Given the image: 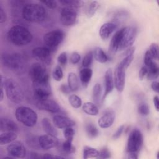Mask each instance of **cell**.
I'll list each match as a JSON object with an SVG mask.
<instances>
[{"label":"cell","mask_w":159,"mask_h":159,"mask_svg":"<svg viewBox=\"0 0 159 159\" xmlns=\"http://www.w3.org/2000/svg\"><path fill=\"white\" fill-rule=\"evenodd\" d=\"M60 90L65 94H68L70 92H71V90L69 88V86L65 84H62L60 86Z\"/></svg>","instance_id":"49"},{"label":"cell","mask_w":159,"mask_h":159,"mask_svg":"<svg viewBox=\"0 0 159 159\" xmlns=\"http://www.w3.org/2000/svg\"><path fill=\"white\" fill-rule=\"evenodd\" d=\"M81 59V56L78 52H73L71 53L70 58V61L71 63L72 64H76L78 63Z\"/></svg>","instance_id":"44"},{"label":"cell","mask_w":159,"mask_h":159,"mask_svg":"<svg viewBox=\"0 0 159 159\" xmlns=\"http://www.w3.org/2000/svg\"><path fill=\"white\" fill-rule=\"evenodd\" d=\"M52 76L55 80L57 81H61V80L63 76V73L60 66L58 65L54 68L52 73Z\"/></svg>","instance_id":"37"},{"label":"cell","mask_w":159,"mask_h":159,"mask_svg":"<svg viewBox=\"0 0 159 159\" xmlns=\"http://www.w3.org/2000/svg\"><path fill=\"white\" fill-rule=\"evenodd\" d=\"M22 16L27 21L40 22L43 21L47 16L45 7L39 4H27L22 10Z\"/></svg>","instance_id":"3"},{"label":"cell","mask_w":159,"mask_h":159,"mask_svg":"<svg viewBox=\"0 0 159 159\" xmlns=\"http://www.w3.org/2000/svg\"><path fill=\"white\" fill-rule=\"evenodd\" d=\"M124 125H122L119 126L117 128V130L114 133V134L112 135V138L114 139H119L121 136V135H122V132L124 131Z\"/></svg>","instance_id":"46"},{"label":"cell","mask_w":159,"mask_h":159,"mask_svg":"<svg viewBox=\"0 0 159 159\" xmlns=\"http://www.w3.org/2000/svg\"><path fill=\"white\" fill-rule=\"evenodd\" d=\"M7 152L12 157L22 158L26 155V149L24 144L19 141L11 142L7 147Z\"/></svg>","instance_id":"12"},{"label":"cell","mask_w":159,"mask_h":159,"mask_svg":"<svg viewBox=\"0 0 159 159\" xmlns=\"http://www.w3.org/2000/svg\"><path fill=\"white\" fill-rule=\"evenodd\" d=\"M42 158H48V159H54V158H63V157L61 156H58V155H53V154H49V153H45Z\"/></svg>","instance_id":"50"},{"label":"cell","mask_w":159,"mask_h":159,"mask_svg":"<svg viewBox=\"0 0 159 159\" xmlns=\"http://www.w3.org/2000/svg\"><path fill=\"white\" fill-rule=\"evenodd\" d=\"M137 36V30L134 27H125L117 31L111 40L109 50L111 52L116 53L129 48L134 43Z\"/></svg>","instance_id":"1"},{"label":"cell","mask_w":159,"mask_h":159,"mask_svg":"<svg viewBox=\"0 0 159 159\" xmlns=\"http://www.w3.org/2000/svg\"><path fill=\"white\" fill-rule=\"evenodd\" d=\"M64 37V32L60 29H57L46 33L43 36V42L46 47L53 52L62 42Z\"/></svg>","instance_id":"8"},{"label":"cell","mask_w":159,"mask_h":159,"mask_svg":"<svg viewBox=\"0 0 159 159\" xmlns=\"http://www.w3.org/2000/svg\"><path fill=\"white\" fill-rule=\"evenodd\" d=\"M52 120L54 126L58 129H65L75 125V122L72 119L61 115H55Z\"/></svg>","instance_id":"18"},{"label":"cell","mask_w":159,"mask_h":159,"mask_svg":"<svg viewBox=\"0 0 159 159\" xmlns=\"http://www.w3.org/2000/svg\"><path fill=\"white\" fill-rule=\"evenodd\" d=\"M82 109L83 111L90 116H96L99 113V109L94 103L86 102L83 104Z\"/></svg>","instance_id":"26"},{"label":"cell","mask_w":159,"mask_h":159,"mask_svg":"<svg viewBox=\"0 0 159 159\" xmlns=\"http://www.w3.org/2000/svg\"><path fill=\"white\" fill-rule=\"evenodd\" d=\"M151 88L153 89V91H154L156 93H158L159 89H158V81H154L151 84Z\"/></svg>","instance_id":"51"},{"label":"cell","mask_w":159,"mask_h":159,"mask_svg":"<svg viewBox=\"0 0 159 159\" xmlns=\"http://www.w3.org/2000/svg\"><path fill=\"white\" fill-rule=\"evenodd\" d=\"M93 58H94L93 52L90 51L88 52L83 58L82 66L84 68H89L93 63Z\"/></svg>","instance_id":"36"},{"label":"cell","mask_w":159,"mask_h":159,"mask_svg":"<svg viewBox=\"0 0 159 159\" xmlns=\"http://www.w3.org/2000/svg\"><path fill=\"white\" fill-rule=\"evenodd\" d=\"M99 151L94 148L84 146L83 150V157L84 159L90 158H98Z\"/></svg>","instance_id":"30"},{"label":"cell","mask_w":159,"mask_h":159,"mask_svg":"<svg viewBox=\"0 0 159 159\" xmlns=\"http://www.w3.org/2000/svg\"><path fill=\"white\" fill-rule=\"evenodd\" d=\"M143 135L140 130L134 129L129 134L127 143V152L129 154H137L143 144Z\"/></svg>","instance_id":"7"},{"label":"cell","mask_w":159,"mask_h":159,"mask_svg":"<svg viewBox=\"0 0 159 159\" xmlns=\"http://www.w3.org/2000/svg\"><path fill=\"white\" fill-rule=\"evenodd\" d=\"M29 74L33 84L49 81L48 74L44 66L40 63H33L29 68Z\"/></svg>","instance_id":"6"},{"label":"cell","mask_w":159,"mask_h":159,"mask_svg":"<svg viewBox=\"0 0 159 159\" xmlns=\"http://www.w3.org/2000/svg\"><path fill=\"white\" fill-rule=\"evenodd\" d=\"M34 94L37 101H44L48 99L51 94L49 81L33 84Z\"/></svg>","instance_id":"10"},{"label":"cell","mask_w":159,"mask_h":159,"mask_svg":"<svg viewBox=\"0 0 159 159\" xmlns=\"http://www.w3.org/2000/svg\"><path fill=\"white\" fill-rule=\"evenodd\" d=\"M0 129L2 132H16L18 126L12 119L7 117H1L0 120Z\"/></svg>","instance_id":"21"},{"label":"cell","mask_w":159,"mask_h":159,"mask_svg":"<svg viewBox=\"0 0 159 159\" xmlns=\"http://www.w3.org/2000/svg\"><path fill=\"white\" fill-rule=\"evenodd\" d=\"M65 7L77 9L82 5L83 1L78 0H60L59 1Z\"/></svg>","instance_id":"33"},{"label":"cell","mask_w":159,"mask_h":159,"mask_svg":"<svg viewBox=\"0 0 159 159\" xmlns=\"http://www.w3.org/2000/svg\"><path fill=\"white\" fill-rule=\"evenodd\" d=\"M93 55L95 60L101 63H106L108 60V57L106 53L101 47H96L93 52Z\"/></svg>","instance_id":"29"},{"label":"cell","mask_w":159,"mask_h":159,"mask_svg":"<svg viewBox=\"0 0 159 159\" xmlns=\"http://www.w3.org/2000/svg\"><path fill=\"white\" fill-rule=\"evenodd\" d=\"M147 68V76L150 80H155L158 76V65L155 62H152L150 65L146 66Z\"/></svg>","instance_id":"27"},{"label":"cell","mask_w":159,"mask_h":159,"mask_svg":"<svg viewBox=\"0 0 159 159\" xmlns=\"http://www.w3.org/2000/svg\"><path fill=\"white\" fill-rule=\"evenodd\" d=\"M68 102L74 108H79L82 105V101L81 98L75 94H72L69 96Z\"/></svg>","instance_id":"35"},{"label":"cell","mask_w":159,"mask_h":159,"mask_svg":"<svg viewBox=\"0 0 159 159\" xmlns=\"http://www.w3.org/2000/svg\"><path fill=\"white\" fill-rule=\"evenodd\" d=\"M93 75V70L89 68H83L80 72V79L82 86L86 88L91 81Z\"/></svg>","instance_id":"22"},{"label":"cell","mask_w":159,"mask_h":159,"mask_svg":"<svg viewBox=\"0 0 159 159\" xmlns=\"http://www.w3.org/2000/svg\"><path fill=\"white\" fill-rule=\"evenodd\" d=\"M17 137V134L14 132H4L0 135V144L4 145L5 144L11 143L14 142Z\"/></svg>","instance_id":"25"},{"label":"cell","mask_w":159,"mask_h":159,"mask_svg":"<svg viewBox=\"0 0 159 159\" xmlns=\"http://www.w3.org/2000/svg\"><path fill=\"white\" fill-rule=\"evenodd\" d=\"M17 120L27 127H33L37 122V115L31 108L26 106L18 107L15 111Z\"/></svg>","instance_id":"5"},{"label":"cell","mask_w":159,"mask_h":159,"mask_svg":"<svg viewBox=\"0 0 159 159\" xmlns=\"http://www.w3.org/2000/svg\"><path fill=\"white\" fill-rule=\"evenodd\" d=\"M125 70L121 65L119 64L114 71V86L117 91H123L125 83Z\"/></svg>","instance_id":"13"},{"label":"cell","mask_w":159,"mask_h":159,"mask_svg":"<svg viewBox=\"0 0 159 159\" xmlns=\"http://www.w3.org/2000/svg\"><path fill=\"white\" fill-rule=\"evenodd\" d=\"M85 130L87 135L90 139L96 137L99 134V131L96 126L92 122L86 123L85 125Z\"/></svg>","instance_id":"31"},{"label":"cell","mask_w":159,"mask_h":159,"mask_svg":"<svg viewBox=\"0 0 159 159\" xmlns=\"http://www.w3.org/2000/svg\"><path fill=\"white\" fill-rule=\"evenodd\" d=\"M7 37L9 41L15 45L24 46L30 43L32 40V35L25 27L14 25L9 30Z\"/></svg>","instance_id":"2"},{"label":"cell","mask_w":159,"mask_h":159,"mask_svg":"<svg viewBox=\"0 0 159 159\" xmlns=\"http://www.w3.org/2000/svg\"><path fill=\"white\" fill-rule=\"evenodd\" d=\"M116 117L115 112L111 109H108L98 120V125L102 129L111 127L114 122Z\"/></svg>","instance_id":"17"},{"label":"cell","mask_w":159,"mask_h":159,"mask_svg":"<svg viewBox=\"0 0 159 159\" xmlns=\"http://www.w3.org/2000/svg\"><path fill=\"white\" fill-rule=\"evenodd\" d=\"M51 52V50L46 47H38L32 50L33 56L45 63L50 62Z\"/></svg>","instance_id":"16"},{"label":"cell","mask_w":159,"mask_h":159,"mask_svg":"<svg viewBox=\"0 0 159 159\" xmlns=\"http://www.w3.org/2000/svg\"><path fill=\"white\" fill-rule=\"evenodd\" d=\"M153 61H154V58H153L152 55L151 54L150 51L148 50H147L146 51V52L145 53V56H144V63H145V66H148Z\"/></svg>","instance_id":"42"},{"label":"cell","mask_w":159,"mask_h":159,"mask_svg":"<svg viewBox=\"0 0 159 159\" xmlns=\"http://www.w3.org/2000/svg\"><path fill=\"white\" fill-rule=\"evenodd\" d=\"M105 81V90L104 94L102 95V100L106 98V96L111 93L114 88V81L112 70L110 68L106 70L104 75Z\"/></svg>","instance_id":"19"},{"label":"cell","mask_w":159,"mask_h":159,"mask_svg":"<svg viewBox=\"0 0 159 159\" xmlns=\"http://www.w3.org/2000/svg\"><path fill=\"white\" fill-rule=\"evenodd\" d=\"M6 20V14L2 6L0 7V23L2 24Z\"/></svg>","instance_id":"48"},{"label":"cell","mask_w":159,"mask_h":159,"mask_svg":"<svg viewBox=\"0 0 159 159\" xmlns=\"http://www.w3.org/2000/svg\"><path fill=\"white\" fill-rule=\"evenodd\" d=\"M36 106L40 110L46 111L52 113H57L60 111V107L58 103L48 99L44 101H36Z\"/></svg>","instance_id":"15"},{"label":"cell","mask_w":159,"mask_h":159,"mask_svg":"<svg viewBox=\"0 0 159 159\" xmlns=\"http://www.w3.org/2000/svg\"><path fill=\"white\" fill-rule=\"evenodd\" d=\"M3 65L9 69L19 70L24 66V59L19 53H4L2 55Z\"/></svg>","instance_id":"9"},{"label":"cell","mask_w":159,"mask_h":159,"mask_svg":"<svg viewBox=\"0 0 159 159\" xmlns=\"http://www.w3.org/2000/svg\"><path fill=\"white\" fill-rule=\"evenodd\" d=\"M74 135H75V131H74V129L72 128V127L64 129L63 135L65 139L73 140Z\"/></svg>","instance_id":"39"},{"label":"cell","mask_w":159,"mask_h":159,"mask_svg":"<svg viewBox=\"0 0 159 159\" xmlns=\"http://www.w3.org/2000/svg\"><path fill=\"white\" fill-rule=\"evenodd\" d=\"M92 98L93 99V101L95 104H99L100 103V101L102 100V87L100 84L96 83L93 88V92H92Z\"/></svg>","instance_id":"28"},{"label":"cell","mask_w":159,"mask_h":159,"mask_svg":"<svg viewBox=\"0 0 159 159\" xmlns=\"http://www.w3.org/2000/svg\"><path fill=\"white\" fill-rule=\"evenodd\" d=\"M38 142L40 147L43 150H49L58 144L57 137L48 134L39 136L38 137Z\"/></svg>","instance_id":"14"},{"label":"cell","mask_w":159,"mask_h":159,"mask_svg":"<svg viewBox=\"0 0 159 159\" xmlns=\"http://www.w3.org/2000/svg\"><path fill=\"white\" fill-rule=\"evenodd\" d=\"M41 123H42V128L47 134L55 136V137L58 135L57 130L55 128L53 124H52L51 122L49 120L48 118H43L42 120Z\"/></svg>","instance_id":"23"},{"label":"cell","mask_w":159,"mask_h":159,"mask_svg":"<svg viewBox=\"0 0 159 159\" xmlns=\"http://www.w3.org/2000/svg\"><path fill=\"white\" fill-rule=\"evenodd\" d=\"M153 102L154 104V106L157 111H158V106H159V102H158V96H155L153 99Z\"/></svg>","instance_id":"52"},{"label":"cell","mask_w":159,"mask_h":159,"mask_svg":"<svg viewBox=\"0 0 159 159\" xmlns=\"http://www.w3.org/2000/svg\"><path fill=\"white\" fill-rule=\"evenodd\" d=\"M57 61L58 63L62 65V66H65V65H66L67 63V61H68V58H67V55L66 53L65 52H61L57 58Z\"/></svg>","instance_id":"43"},{"label":"cell","mask_w":159,"mask_h":159,"mask_svg":"<svg viewBox=\"0 0 159 159\" xmlns=\"http://www.w3.org/2000/svg\"><path fill=\"white\" fill-rule=\"evenodd\" d=\"M68 86H69L71 91H76L79 89L80 83L77 75L73 73L70 72L68 75Z\"/></svg>","instance_id":"24"},{"label":"cell","mask_w":159,"mask_h":159,"mask_svg":"<svg viewBox=\"0 0 159 159\" xmlns=\"http://www.w3.org/2000/svg\"><path fill=\"white\" fill-rule=\"evenodd\" d=\"M78 20V14L76 9L64 7L60 14V21L65 26H72L75 25Z\"/></svg>","instance_id":"11"},{"label":"cell","mask_w":159,"mask_h":159,"mask_svg":"<svg viewBox=\"0 0 159 159\" xmlns=\"http://www.w3.org/2000/svg\"><path fill=\"white\" fill-rule=\"evenodd\" d=\"M138 112L142 116H147L150 113L149 106L147 104H142L138 107Z\"/></svg>","instance_id":"40"},{"label":"cell","mask_w":159,"mask_h":159,"mask_svg":"<svg viewBox=\"0 0 159 159\" xmlns=\"http://www.w3.org/2000/svg\"><path fill=\"white\" fill-rule=\"evenodd\" d=\"M40 2L49 9H55L57 6V2L55 1H41Z\"/></svg>","instance_id":"45"},{"label":"cell","mask_w":159,"mask_h":159,"mask_svg":"<svg viewBox=\"0 0 159 159\" xmlns=\"http://www.w3.org/2000/svg\"><path fill=\"white\" fill-rule=\"evenodd\" d=\"M147 67L145 66H142L140 68L139 73V79L140 80H143L144 79V78L147 76Z\"/></svg>","instance_id":"47"},{"label":"cell","mask_w":159,"mask_h":159,"mask_svg":"<svg viewBox=\"0 0 159 159\" xmlns=\"http://www.w3.org/2000/svg\"><path fill=\"white\" fill-rule=\"evenodd\" d=\"M117 25L113 22H107L102 24L99 29V35L103 40H106L116 30Z\"/></svg>","instance_id":"20"},{"label":"cell","mask_w":159,"mask_h":159,"mask_svg":"<svg viewBox=\"0 0 159 159\" xmlns=\"http://www.w3.org/2000/svg\"><path fill=\"white\" fill-rule=\"evenodd\" d=\"M111 157V152L107 147H104L99 152L98 158H109Z\"/></svg>","instance_id":"41"},{"label":"cell","mask_w":159,"mask_h":159,"mask_svg":"<svg viewBox=\"0 0 159 159\" xmlns=\"http://www.w3.org/2000/svg\"><path fill=\"white\" fill-rule=\"evenodd\" d=\"M1 101H2L3 99H4V91H3V89H1Z\"/></svg>","instance_id":"53"},{"label":"cell","mask_w":159,"mask_h":159,"mask_svg":"<svg viewBox=\"0 0 159 159\" xmlns=\"http://www.w3.org/2000/svg\"><path fill=\"white\" fill-rule=\"evenodd\" d=\"M73 140H68L65 139V141H64L62 143L61 145V150L64 153L66 154H71L75 152V147L72 144Z\"/></svg>","instance_id":"32"},{"label":"cell","mask_w":159,"mask_h":159,"mask_svg":"<svg viewBox=\"0 0 159 159\" xmlns=\"http://www.w3.org/2000/svg\"><path fill=\"white\" fill-rule=\"evenodd\" d=\"M148 50L150 51V52L152 55L154 60H158V56H159V55H158L159 54L158 53V45L157 43H152L150 45Z\"/></svg>","instance_id":"38"},{"label":"cell","mask_w":159,"mask_h":159,"mask_svg":"<svg viewBox=\"0 0 159 159\" xmlns=\"http://www.w3.org/2000/svg\"><path fill=\"white\" fill-rule=\"evenodd\" d=\"M99 7V4L98 1H91L87 8V11H86L87 16L88 17H93L98 11Z\"/></svg>","instance_id":"34"},{"label":"cell","mask_w":159,"mask_h":159,"mask_svg":"<svg viewBox=\"0 0 159 159\" xmlns=\"http://www.w3.org/2000/svg\"><path fill=\"white\" fill-rule=\"evenodd\" d=\"M4 89L7 98L14 103L19 104L24 98V94L19 84L12 78H7L4 83Z\"/></svg>","instance_id":"4"}]
</instances>
